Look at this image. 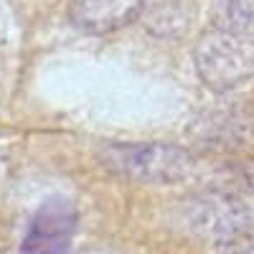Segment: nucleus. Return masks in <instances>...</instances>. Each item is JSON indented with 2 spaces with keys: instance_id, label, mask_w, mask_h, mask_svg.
<instances>
[{
  "instance_id": "nucleus-1",
  "label": "nucleus",
  "mask_w": 254,
  "mask_h": 254,
  "mask_svg": "<svg viewBox=\"0 0 254 254\" xmlns=\"http://www.w3.org/2000/svg\"><path fill=\"white\" fill-rule=\"evenodd\" d=\"M99 160L112 173L137 183H178L193 171V155L168 142H110L99 150Z\"/></svg>"
},
{
  "instance_id": "nucleus-2",
  "label": "nucleus",
  "mask_w": 254,
  "mask_h": 254,
  "mask_svg": "<svg viewBox=\"0 0 254 254\" xmlns=\"http://www.w3.org/2000/svg\"><path fill=\"white\" fill-rule=\"evenodd\" d=\"M193 66L211 92L226 94L239 89L254 79V36L206 31L193 46Z\"/></svg>"
},
{
  "instance_id": "nucleus-3",
  "label": "nucleus",
  "mask_w": 254,
  "mask_h": 254,
  "mask_svg": "<svg viewBox=\"0 0 254 254\" xmlns=\"http://www.w3.org/2000/svg\"><path fill=\"white\" fill-rule=\"evenodd\" d=\"M183 219L193 234L224 247L234 242H254V198L208 193L190 201Z\"/></svg>"
},
{
  "instance_id": "nucleus-4",
  "label": "nucleus",
  "mask_w": 254,
  "mask_h": 254,
  "mask_svg": "<svg viewBox=\"0 0 254 254\" xmlns=\"http://www.w3.org/2000/svg\"><path fill=\"white\" fill-rule=\"evenodd\" d=\"M188 137L214 153L254 147V99H234L198 115L188 127Z\"/></svg>"
},
{
  "instance_id": "nucleus-5",
  "label": "nucleus",
  "mask_w": 254,
  "mask_h": 254,
  "mask_svg": "<svg viewBox=\"0 0 254 254\" xmlns=\"http://www.w3.org/2000/svg\"><path fill=\"white\" fill-rule=\"evenodd\" d=\"M76 219L79 216L69 201H46L31 219L20 254H66L76 231Z\"/></svg>"
},
{
  "instance_id": "nucleus-6",
  "label": "nucleus",
  "mask_w": 254,
  "mask_h": 254,
  "mask_svg": "<svg viewBox=\"0 0 254 254\" xmlns=\"http://www.w3.org/2000/svg\"><path fill=\"white\" fill-rule=\"evenodd\" d=\"M145 0H71L69 20L84 33H112L140 15Z\"/></svg>"
},
{
  "instance_id": "nucleus-7",
  "label": "nucleus",
  "mask_w": 254,
  "mask_h": 254,
  "mask_svg": "<svg viewBox=\"0 0 254 254\" xmlns=\"http://www.w3.org/2000/svg\"><path fill=\"white\" fill-rule=\"evenodd\" d=\"M140 18L153 36L171 38L188 31L193 20V8L188 0H145Z\"/></svg>"
},
{
  "instance_id": "nucleus-8",
  "label": "nucleus",
  "mask_w": 254,
  "mask_h": 254,
  "mask_svg": "<svg viewBox=\"0 0 254 254\" xmlns=\"http://www.w3.org/2000/svg\"><path fill=\"white\" fill-rule=\"evenodd\" d=\"M211 26L226 33L254 36V0H214Z\"/></svg>"
},
{
  "instance_id": "nucleus-9",
  "label": "nucleus",
  "mask_w": 254,
  "mask_h": 254,
  "mask_svg": "<svg viewBox=\"0 0 254 254\" xmlns=\"http://www.w3.org/2000/svg\"><path fill=\"white\" fill-rule=\"evenodd\" d=\"M221 254H254V242H234V244H226Z\"/></svg>"
}]
</instances>
